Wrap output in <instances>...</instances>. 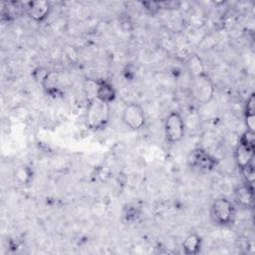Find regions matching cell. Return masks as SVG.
Returning a JSON list of instances; mask_svg holds the SVG:
<instances>
[{"instance_id":"obj_1","label":"cell","mask_w":255,"mask_h":255,"mask_svg":"<svg viewBox=\"0 0 255 255\" xmlns=\"http://www.w3.org/2000/svg\"><path fill=\"white\" fill-rule=\"evenodd\" d=\"M111 118L110 104L104 103L97 98L88 101L86 110V125L92 130H101L107 127Z\"/></svg>"},{"instance_id":"obj_2","label":"cell","mask_w":255,"mask_h":255,"mask_svg":"<svg viewBox=\"0 0 255 255\" xmlns=\"http://www.w3.org/2000/svg\"><path fill=\"white\" fill-rule=\"evenodd\" d=\"M214 83L206 73L191 77V94L200 105L208 104L214 96Z\"/></svg>"},{"instance_id":"obj_3","label":"cell","mask_w":255,"mask_h":255,"mask_svg":"<svg viewBox=\"0 0 255 255\" xmlns=\"http://www.w3.org/2000/svg\"><path fill=\"white\" fill-rule=\"evenodd\" d=\"M210 217L218 225L231 224L235 217L234 204L226 197L216 198L210 206Z\"/></svg>"},{"instance_id":"obj_4","label":"cell","mask_w":255,"mask_h":255,"mask_svg":"<svg viewBox=\"0 0 255 255\" xmlns=\"http://www.w3.org/2000/svg\"><path fill=\"white\" fill-rule=\"evenodd\" d=\"M163 129L167 142L170 144L179 142L185 133V124L182 116L176 111L169 113L163 122Z\"/></svg>"},{"instance_id":"obj_5","label":"cell","mask_w":255,"mask_h":255,"mask_svg":"<svg viewBox=\"0 0 255 255\" xmlns=\"http://www.w3.org/2000/svg\"><path fill=\"white\" fill-rule=\"evenodd\" d=\"M123 123L133 130H138L145 126L146 117L143 108L136 103L127 105L122 114Z\"/></svg>"},{"instance_id":"obj_6","label":"cell","mask_w":255,"mask_h":255,"mask_svg":"<svg viewBox=\"0 0 255 255\" xmlns=\"http://www.w3.org/2000/svg\"><path fill=\"white\" fill-rule=\"evenodd\" d=\"M188 165L197 171H210L217 165V159L201 147L194 148L187 157Z\"/></svg>"},{"instance_id":"obj_7","label":"cell","mask_w":255,"mask_h":255,"mask_svg":"<svg viewBox=\"0 0 255 255\" xmlns=\"http://www.w3.org/2000/svg\"><path fill=\"white\" fill-rule=\"evenodd\" d=\"M26 14L35 22L44 21L51 12V5L48 1H31L26 6Z\"/></svg>"},{"instance_id":"obj_8","label":"cell","mask_w":255,"mask_h":255,"mask_svg":"<svg viewBox=\"0 0 255 255\" xmlns=\"http://www.w3.org/2000/svg\"><path fill=\"white\" fill-rule=\"evenodd\" d=\"M98 100L112 104L117 98V91L114 85L108 80L104 79H96V96Z\"/></svg>"},{"instance_id":"obj_9","label":"cell","mask_w":255,"mask_h":255,"mask_svg":"<svg viewBox=\"0 0 255 255\" xmlns=\"http://www.w3.org/2000/svg\"><path fill=\"white\" fill-rule=\"evenodd\" d=\"M254 149L255 145H248L243 143H238L235 152H234V159L236 165L240 170H243L250 164H252L254 158Z\"/></svg>"},{"instance_id":"obj_10","label":"cell","mask_w":255,"mask_h":255,"mask_svg":"<svg viewBox=\"0 0 255 255\" xmlns=\"http://www.w3.org/2000/svg\"><path fill=\"white\" fill-rule=\"evenodd\" d=\"M253 189L250 184L241 185L235 190V200L244 208H251L253 206Z\"/></svg>"},{"instance_id":"obj_11","label":"cell","mask_w":255,"mask_h":255,"mask_svg":"<svg viewBox=\"0 0 255 255\" xmlns=\"http://www.w3.org/2000/svg\"><path fill=\"white\" fill-rule=\"evenodd\" d=\"M202 246V238L197 233L188 234L182 242V249L186 255H196L200 252Z\"/></svg>"},{"instance_id":"obj_12","label":"cell","mask_w":255,"mask_h":255,"mask_svg":"<svg viewBox=\"0 0 255 255\" xmlns=\"http://www.w3.org/2000/svg\"><path fill=\"white\" fill-rule=\"evenodd\" d=\"M185 65L190 77H195V76H199L201 74L206 73L205 66L203 64L202 59L196 54H191L187 58Z\"/></svg>"},{"instance_id":"obj_13","label":"cell","mask_w":255,"mask_h":255,"mask_svg":"<svg viewBox=\"0 0 255 255\" xmlns=\"http://www.w3.org/2000/svg\"><path fill=\"white\" fill-rule=\"evenodd\" d=\"M13 177H14V180L16 182H18L19 184L25 185V184L30 183V181L32 180L33 172L29 166L20 165L14 170Z\"/></svg>"},{"instance_id":"obj_14","label":"cell","mask_w":255,"mask_h":255,"mask_svg":"<svg viewBox=\"0 0 255 255\" xmlns=\"http://www.w3.org/2000/svg\"><path fill=\"white\" fill-rule=\"evenodd\" d=\"M50 74H51V72L49 70H47L45 68H42V67H39V68H37L33 71L32 75H33L35 81L43 87V85L45 84V82L49 78Z\"/></svg>"},{"instance_id":"obj_15","label":"cell","mask_w":255,"mask_h":255,"mask_svg":"<svg viewBox=\"0 0 255 255\" xmlns=\"http://www.w3.org/2000/svg\"><path fill=\"white\" fill-rule=\"evenodd\" d=\"M142 6L145 8V10L151 14V15H154L156 14L157 12H159V10L162 8V4L161 2H154V1H149V2H142L141 3Z\"/></svg>"},{"instance_id":"obj_16","label":"cell","mask_w":255,"mask_h":255,"mask_svg":"<svg viewBox=\"0 0 255 255\" xmlns=\"http://www.w3.org/2000/svg\"><path fill=\"white\" fill-rule=\"evenodd\" d=\"M139 216V212L137 210L136 207L132 206V207H128L125 213V217L127 219V221H131V220H135L137 217Z\"/></svg>"},{"instance_id":"obj_17","label":"cell","mask_w":255,"mask_h":255,"mask_svg":"<svg viewBox=\"0 0 255 255\" xmlns=\"http://www.w3.org/2000/svg\"><path fill=\"white\" fill-rule=\"evenodd\" d=\"M245 114H255V96L251 94L246 102Z\"/></svg>"},{"instance_id":"obj_18","label":"cell","mask_w":255,"mask_h":255,"mask_svg":"<svg viewBox=\"0 0 255 255\" xmlns=\"http://www.w3.org/2000/svg\"><path fill=\"white\" fill-rule=\"evenodd\" d=\"M245 122L248 130L254 131L255 129V114H245Z\"/></svg>"}]
</instances>
